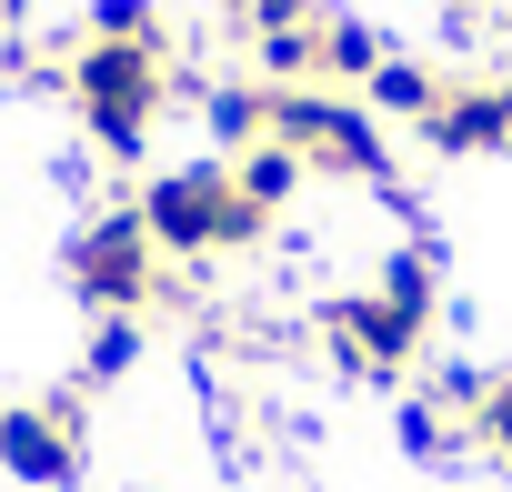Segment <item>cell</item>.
I'll return each mask as SVG.
<instances>
[{"label": "cell", "mask_w": 512, "mask_h": 492, "mask_svg": "<svg viewBox=\"0 0 512 492\" xmlns=\"http://www.w3.org/2000/svg\"><path fill=\"white\" fill-rule=\"evenodd\" d=\"M131 352H141V322H131V312H111V322L91 332V382H111V372H131Z\"/></svg>", "instance_id": "9"}, {"label": "cell", "mask_w": 512, "mask_h": 492, "mask_svg": "<svg viewBox=\"0 0 512 492\" xmlns=\"http://www.w3.org/2000/svg\"><path fill=\"white\" fill-rule=\"evenodd\" d=\"M302 181H312V161H302L292 141H251V151L231 161V191H241L251 211H262V221H272V211H282V201H292Z\"/></svg>", "instance_id": "6"}, {"label": "cell", "mask_w": 512, "mask_h": 492, "mask_svg": "<svg viewBox=\"0 0 512 492\" xmlns=\"http://www.w3.org/2000/svg\"><path fill=\"white\" fill-rule=\"evenodd\" d=\"M91 41H161L151 0H91Z\"/></svg>", "instance_id": "8"}, {"label": "cell", "mask_w": 512, "mask_h": 492, "mask_svg": "<svg viewBox=\"0 0 512 492\" xmlns=\"http://www.w3.org/2000/svg\"><path fill=\"white\" fill-rule=\"evenodd\" d=\"M0 472L71 482L81 472V402H21V412H0Z\"/></svg>", "instance_id": "4"}, {"label": "cell", "mask_w": 512, "mask_h": 492, "mask_svg": "<svg viewBox=\"0 0 512 492\" xmlns=\"http://www.w3.org/2000/svg\"><path fill=\"white\" fill-rule=\"evenodd\" d=\"M372 101H392V111H412V121H422L442 91H432V71H412V61H382V71H372Z\"/></svg>", "instance_id": "7"}, {"label": "cell", "mask_w": 512, "mask_h": 492, "mask_svg": "<svg viewBox=\"0 0 512 492\" xmlns=\"http://www.w3.org/2000/svg\"><path fill=\"white\" fill-rule=\"evenodd\" d=\"M141 231L161 241V252H181V262H201V252H241V241H262V211H251L241 191H231V161H191V171H161V181H141Z\"/></svg>", "instance_id": "2"}, {"label": "cell", "mask_w": 512, "mask_h": 492, "mask_svg": "<svg viewBox=\"0 0 512 492\" xmlns=\"http://www.w3.org/2000/svg\"><path fill=\"white\" fill-rule=\"evenodd\" d=\"M422 131H432V151H502L512 141V101L502 91H442L422 111Z\"/></svg>", "instance_id": "5"}, {"label": "cell", "mask_w": 512, "mask_h": 492, "mask_svg": "<svg viewBox=\"0 0 512 492\" xmlns=\"http://www.w3.org/2000/svg\"><path fill=\"white\" fill-rule=\"evenodd\" d=\"M71 292L111 322V312H141L151 292H161V241L141 231V211H101V221H81V241H71Z\"/></svg>", "instance_id": "3"}, {"label": "cell", "mask_w": 512, "mask_h": 492, "mask_svg": "<svg viewBox=\"0 0 512 492\" xmlns=\"http://www.w3.org/2000/svg\"><path fill=\"white\" fill-rule=\"evenodd\" d=\"M161 91H171L161 41H81V51H71V101H81V121H91V141H101L111 161H131V151L151 141Z\"/></svg>", "instance_id": "1"}]
</instances>
